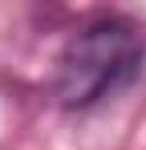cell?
Segmentation results:
<instances>
[{
	"label": "cell",
	"mask_w": 146,
	"mask_h": 150,
	"mask_svg": "<svg viewBox=\"0 0 146 150\" xmlns=\"http://www.w3.org/2000/svg\"><path fill=\"white\" fill-rule=\"evenodd\" d=\"M142 69V37L122 16H101L81 33H73L69 45L57 57L53 98L65 110H89L122 85H130Z\"/></svg>",
	"instance_id": "obj_1"
}]
</instances>
